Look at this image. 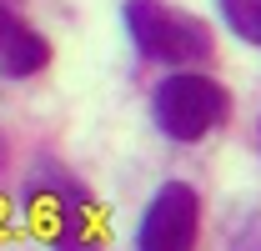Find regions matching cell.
<instances>
[{"label": "cell", "instance_id": "7a4b0ae2", "mask_svg": "<svg viewBox=\"0 0 261 251\" xmlns=\"http://www.w3.org/2000/svg\"><path fill=\"white\" fill-rule=\"evenodd\" d=\"M226 91L211 81V76H196V70H181L161 81L156 91V126H161L171 141H201L206 131L226 121Z\"/></svg>", "mask_w": 261, "mask_h": 251}, {"label": "cell", "instance_id": "277c9868", "mask_svg": "<svg viewBox=\"0 0 261 251\" xmlns=\"http://www.w3.org/2000/svg\"><path fill=\"white\" fill-rule=\"evenodd\" d=\"M45 61H50V51H45V40L31 26H15L0 40V76H35Z\"/></svg>", "mask_w": 261, "mask_h": 251}, {"label": "cell", "instance_id": "6da1fadb", "mask_svg": "<svg viewBox=\"0 0 261 251\" xmlns=\"http://www.w3.org/2000/svg\"><path fill=\"white\" fill-rule=\"evenodd\" d=\"M126 31L141 45L146 61L196 65L211 56V31L196 15H181V10H171L161 0H126Z\"/></svg>", "mask_w": 261, "mask_h": 251}, {"label": "cell", "instance_id": "8992f818", "mask_svg": "<svg viewBox=\"0 0 261 251\" xmlns=\"http://www.w3.org/2000/svg\"><path fill=\"white\" fill-rule=\"evenodd\" d=\"M20 26V15H15V0H0V40Z\"/></svg>", "mask_w": 261, "mask_h": 251}, {"label": "cell", "instance_id": "5b68a950", "mask_svg": "<svg viewBox=\"0 0 261 251\" xmlns=\"http://www.w3.org/2000/svg\"><path fill=\"white\" fill-rule=\"evenodd\" d=\"M216 10L241 40L261 45V0H216Z\"/></svg>", "mask_w": 261, "mask_h": 251}, {"label": "cell", "instance_id": "3957f363", "mask_svg": "<svg viewBox=\"0 0 261 251\" xmlns=\"http://www.w3.org/2000/svg\"><path fill=\"white\" fill-rule=\"evenodd\" d=\"M136 241H141V251H186L196 241V191L181 181L161 186Z\"/></svg>", "mask_w": 261, "mask_h": 251}]
</instances>
